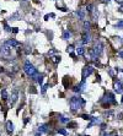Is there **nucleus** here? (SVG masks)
<instances>
[{"mask_svg":"<svg viewBox=\"0 0 123 136\" xmlns=\"http://www.w3.org/2000/svg\"><path fill=\"white\" fill-rule=\"evenodd\" d=\"M84 27H85V31L87 32V31H89L87 28H90V22H87V21H85V23H84Z\"/></svg>","mask_w":123,"mask_h":136,"instance_id":"aec40b11","label":"nucleus"},{"mask_svg":"<svg viewBox=\"0 0 123 136\" xmlns=\"http://www.w3.org/2000/svg\"><path fill=\"white\" fill-rule=\"evenodd\" d=\"M47 87H48V85H44V86H43V88H42V93H44V92H46Z\"/></svg>","mask_w":123,"mask_h":136,"instance_id":"393cba45","label":"nucleus"},{"mask_svg":"<svg viewBox=\"0 0 123 136\" xmlns=\"http://www.w3.org/2000/svg\"><path fill=\"white\" fill-rule=\"evenodd\" d=\"M110 75H111V76H115V72H113V70H110Z\"/></svg>","mask_w":123,"mask_h":136,"instance_id":"cd10ccee","label":"nucleus"},{"mask_svg":"<svg viewBox=\"0 0 123 136\" xmlns=\"http://www.w3.org/2000/svg\"><path fill=\"white\" fill-rule=\"evenodd\" d=\"M89 40H90V36H89V33H87V32H85L84 34H82L81 43H82V44H86V43H89Z\"/></svg>","mask_w":123,"mask_h":136,"instance_id":"9d476101","label":"nucleus"},{"mask_svg":"<svg viewBox=\"0 0 123 136\" xmlns=\"http://www.w3.org/2000/svg\"><path fill=\"white\" fill-rule=\"evenodd\" d=\"M6 131H8V134H12L14 132V124H12L11 121L6 123Z\"/></svg>","mask_w":123,"mask_h":136,"instance_id":"1a4fd4ad","label":"nucleus"},{"mask_svg":"<svg viewBox=\"0 0 123 136\" xmlns=\"http://www.w3.org/2000/svg\"><path fill=\"white\" fill-rule=\"evenodd\" d=\"M81 118H82V119H85V120H92V116L87 115V114H82Z\"/></svg>","mask_w":123,"mask_h":136,"instance_id":"f3484780","label":"nucleus"},{"mask_svg":"<svg viewBox=\"0 0 123 136\" xmlns=\"http://www.w3.org/2000/svg\"><path fill=\"white\" fill-rule=\"evenodd\" d=\"M84 136H89V135H84Z\"/></svg>","mask_w":123,"mask_h":136,"instance_id":"e433bc0d","label":"nucleus"},{"mask_svg":"<svg viewBox=\"0 0 123 136\" xmlns=\"http://www.w3.org/2000/svg\"><path fill=\"white\" fill-rule=\"evenodd\" d=\"M76 53H78V55H84V54H85V49L82 48V47H79V48L76 49Z\"/></svg>","mask_w":123,"mask_h":136,"instance_id":"ddd939ff","label":"nucleus"},{"mask_svg":"<svg viewBox=\"0 0 123 136\" xmlns=\"http://www.w3.org/2000/svg\"><path fill=\"white\" fill-rule=\"evenodd\" d=\"M82 84H84V81H82ZM82 84H81V85H82ZM81 85H79V86H75V87L73 88L74 92H76V93H78V92H81Z\"/></svg>","mask_w":123,"mask_h":136,"instance_id":"dca6fc26","label":"nucleus"},{"mask_svg":"<svg viewBox=\"0 0 123 136\" xmlns=\"http://www.w3.org/2000/svg\"><path fill=\"white\" fill-rule=\"evenodd\" d=\"M70 36H71V34H70V32H68V31H66V32H64V34H63V38H64V39H68V38H70Z\"/></svg>","mask_w":123,"mask_h":136,"instance_id":"6ab92c4d","label":"nucleus"},{"mask_svg":"<svg viewBox=\"0 0 123 136\" xmlns=\"http://www.w3.org/2000/svg\"><path fill=\"white\" fill-rule=\"evenodd\" d=\"M113 88H115L116 92H118V93L123 92V86L119 81H115V82H113Z\"/></svg>","mask_w":123,"mask_h":136,"instance_id":"0eeeda50","label":"nucleus"},{"mask_svg":"<svg viewBox=\"0 0 123 136\" xmlns=\"http://www.w3.org/2000/svg\"><path fill=\"white\" fill-rule=\"evenodd\" d=\"M101 1H102V3H110L111 0H101Z\"/></svg>","mask_w":123,"mask_h":136,"instance_id":"473e14b6","label":"nucleus"},{"mask_svg":"<svg viewBox=\"0 0 123 136\" xmlns=\"http://www.w3.org/2000/svg\"><path fill=\"white\" fill-rule=\"evenodd\" d=\"M17 31H19V28H12V32L14 33H17Z\"/></svg>","mask_w":123,"mask_h":136,"instance_id":"bb28decb","label":"nucleus"},{"mask_svg":"<svg viewBox=\"0 0 123 136\" xmlns=\"http://www.w3.org/2000/svg\"><path fill=\"white\" fill-rule=\"evenodd\" d=\"M73 49H74L73 45H69V47L66 48V52H68V53H71V52H73Z\"/></svg>","mask_w":123,"mask_h":136,"instance_id":"5701e85b","label":"nucleus"},{"mask_svg":"<svg viewBox=\"0 0 123 136\" xmlns=\"http://www.w3.org/2000/svg\"><path fill=\"white\" fill-rule=\"evenodd\" d=\"M5 44L8 45V47H10V48H16V47H20V43L17 42V40L15 39H9L5 42Z\"/></svg>","mask_w":123,"mask_h":136,"instance_id":"39448f33","label":"nucleus"},{"mask_svg":"<svg viewBox=\"0 0 123 136\" xmlns=\"http://www.w3.org/2000/svg\"><path fill=\"white\" fill-rule=\"evenodd\" d=\"M10 49H11L10 47H8L6 44H4V45L0 48V53H1L4 56H9L10 55Z\"/></svg>","mask_w":123,"mask_h":136,"instance_id":"423d86ee","label":"nucleus"},{"mask_svg":"<svg viewBox=\"0 0 123 136\" xmlns=\"http://www.w3.org/2000/svg\"><path fill=\"white\" fill-rule=\"evenodd\" d=\"M116 1H117L118 4H123V0H116Z\"/></svg>","mask_w":123,"mask_h":136,"instance_id":"7c9ffc66","label":"nucleus"},{"mask_svg":"<svg viewBox=\"0 0 123 136\" xmlns=\"http://www.w3.org/2000/svg\"><path fill=\"white\" fill-rule=\"evenodd\" d=\"M60 121H62V123H69V119H68V118H63V116H62Z\"/></svg>","mask_w":123,"mask_h":136,"instance_id":"4be33fe9","label":"nucleus"},{"mask_svg":"<svg viewBox=\"0 0 123 136\" xmlns=\"http://www.w3.org/2000/svg\"><path fill=\"white\" fill-rule=\"evenodd\" d=\"M102 136H111V135H110V134H103Z\"/></svg>","mask_w":123,"mask_h":136,"instance_id":"72a5a7b5","label":"nucleus"},{"mask_svg":"<svg viewBox=\"0 0 123 136\" xmlns=\"http://www.w3.org/2000/svg\"><path fill=\"white\" fill-rule=\"evenodd\" d=\"M102 50H103V45L101 42H97V43L95 44V47L92 48V52H94V55L97 58V56H100L101 54H102Z\"/></svg>","mask_w":123,"mask_h":136,"instance_id":"7ed1b4c3","label":"nucleus"},{"mask_svg":"<svg viewBox=\"0 0 123 136\" xmlns=\"http://www.w3.org/2000/svg\"><path fill=\"white\" fill-rule=\"evenodd\" d=\"M92 9H94V5H92V4H89L87 6H86V10H87L89 12H92V11H94Z\"/></svg>","mask_w":123,"mask_h":136,"instance_id":"a211bd4d","label":"nucleus"},{"mask_svg":"<svg viewBox=\"0 0 123 136\" xmlns=\"http://www.w3.org/2000/svg\"><path fill=\"white\" fill-rule=\"evenodd\" d=\"M58 132L62 135H65V129H60V130H58Z\"/></svg>","mask_w":123,"mask_h":136,"instance_id":"b1692460","label":"nucleus"},{"mask_svg":"<svg viewBox=\"0 0 123 136\" xmlns=\"http://www.w3.org/2000/svg\"><path fill=\"white\" fill-rule=\"evenodd\" d=\"M76 14H78V16L80 20H84V19H85V10H84V9H79Z\"/></svg>","mask_w":123,"mask_h":136,"instance_id":"9b49d317","label":"nucleus"},{"mask_svg":"<svg viewBox=\"0 0 123 136\" xmlns=\"http://www.w3.org/2000/svg\"><path fill=\"white\" fill-rule=\"evenodd\" d=\"M52 60H53V63L57 64V63H59V60H60V56H59V58H58V56H54V58H52Z\"/></svg>","mask_w":123,"mask_h":136,"instance_id":"412c9836","label":"nucleus"},{"mask_svg":"<svg viewBox=\"0 0 123 136\" xmlns=\"http://www.w3.org/2000/svg\"><path fill=\"white\" fill-rule=\"evenodd\" d=\"M117 27H123V21H121V22L117 23Z\"/></svg>","mask_w":123,"mask_h":136,"instance_id":"a878e982","label":"nucleus"},{"mask_svg":"<svg viewBox=\"0 0 123 136\" xmlns=\"http://www.w3.org/2000/svg\"><path fill=\"white\" fill-rule=\"evenodd\" d=\"M17 100V91H14V92L11 93V96H10V102H9V104L10 105H14V103Z\"/></svg>","mask_w":123,"mask_h":136,"instance_id":"6e6552de","label":"nucleus"},{"mask_svg":"<svg viewBox=\"0 0 123 136\" xmlns=\"http://www.w3.org/2000/svg\"><path fill=\"white\" fill-rule=\"evenodd\" d=\"M122 103H123V97H122Z\"/></svg>","mask_w":123,"mask_h":136,"instance_id":"c9c22d12","label":"nucleus"},{"mask_svg":"<svg viewBox=\"0 0 123 136\" xmlns=\"http://www.w3.org/2000/svg\"><path fill=\"white\" fill-rule=\"evenodd\" d=\"M1 109H3V107H1V104H0V110H1Z\"/></svg>","mask_w":123,"mask_h":136,"instance_id":"f704fd0d","label":"nucleus"},{"mask_svg":"<svg viewBox=\"0 0 123 136\" xmlns=\"http://www.w3.org/2000/svg\"><path fill=\"white\" fill-rule=\"evenodd\" d=\"M38 131L40 132H47L48 131V125L47 124H42L40 128H38Z\"/></svg>","mask_w":123,"mask_h":136,"instance_id":"f8f14e48","label":"nucleus"},{"mask_svg":"<svg viewBox=\"0 0 123 136\" xmlns=\"http://www.w3.org/2000/svg\"><path fill=\"white\" fill-rule=\"evenodd\" d=\"M85 105V100L80 97H71L70 98V109L71 112H76L78 109L82 108Z\"/></svg>","mask_w":123,"mask_h":136,"instance_id":"f257e3e1","label":"nucleus"},{"mask_svg":"<svg viewBox=\"0 0 123 136\" xmlns=\"http://www.w3.org/2000/svg\"><path fill=\"white\" fill-rule=\"evenodd\" d=\"M24 71L29 75V76H33V75H36L37 74V69L33 66L30 61H26L24 65Z\"/></svg>","mask_w":123,"mask_h":136,"instance_id":"f03ea898","label":"nucleus"},{"mask_svg":"<svg viewBox=\"0 0 123 136\" xmlns=\"http://www.w3.org/2000/svg\"><path fill=\"white\" fill-rule=\"evenodd\" d=\"M101 129H102V130H105V129H106V125L102 124V125H101Z\"/></svg>","mask_w":123,"mask_h":136,"instance_id":"c756f323","label":"nucleus"},{"mask_svg":"<svg viewBox=\"0 0 123 136\" xmlns=\"http://www.w3.org/2000/svg\"><path fill=\"white\" fill-rule=\"evenodd\" d=\"M118 10H119V11H121V12H123V5H122V6H119V9H118Z\"/></svg>","mask_w":123,"mask_h":136,"instance_id":"2f4dec72","label":"nucleus"},{"mask_svg":"<svg viewBox=\"0 0 123 136\" xmlns=\"http://www.w3.org/2000/svg\"><path fill=\"white\" fill-rule=\"evenodd\" d=\"M92 72H94V68H92V66H89V65H86L85 68L82 69V80H85L87 76H90Z\"/></svg>","mask_w":123,"mask_h":136,"instance_id":"20e7f679","label":"nucleus"},{"mask_svg":"<svg viewBox=\"0 0 123 136\" xmlns=\"http://www.w3.org/2000/svg\"><path fill=\"white\" fill-rule=\"evenodd\" d=\"M118 55H119V56H121V58H122V59H123V52H118Z\"/></svg>","mask_w":123,"mask_h":136,"instance_id":"c85d7f7f","label":"nucleus"},{"mask_svg":"<svg viewBox=\"0 0 123 136\" xmlns=\"http://www.w3.org/2000/svg\"><path fill=\"white\" fill-rule=\"evenodd\" d=\"M1 98L3 99H8V92H6V90H1Z\"/></svg>","mask_w":123,"mask_h":136,"instance_id":"2eb2a0df","label":"nucleus"},{"mask_svg":"<svg viewBox=\"0 0 123 136\" xmlns=\"http://www.w3.org/2000/svg\"><path fill=\"white\" fill-rule=\"evenodd\" d=\"M76 126H78V124H76L75 121H69V123H68V128H70V129H75Z\"/></svg>","mask_w":123,"mask_h":136,"instance_id":"4468645a","label":"nucleus"}]
</instances>
